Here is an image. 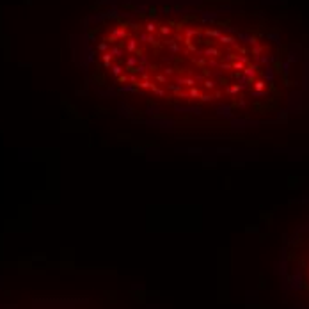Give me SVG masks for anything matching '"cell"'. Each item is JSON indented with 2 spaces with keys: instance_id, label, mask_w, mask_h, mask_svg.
Returning <instances> with one entry per match:
<instances>
[{
  "instance_id": "1",
  "label": "cell",
  "mask_w": 309,
  "mask_h": 309,
  "mask_svg": "<svg viewBox=\"0 0 309 309\" xmlns=\"http://www.w3.org/2000/svg\"><path fill=\"white\" fill-rule=\"evenodd\" d=\"M121 89L187 108L263 119L284 110L291 57L274 36L147 18L117 21L98 44Z\"/></svg>"
},
{
  "instance_id": "2",
  "label": "cell",
  "mask_w": 309,
  "mask_h": 309,
  "mask_svg": "<svg viewBox=\"0 0 309 309\" xmlns=\"http://www.w3.org/2000/svg\"><path fill=\"white\" fill-rule=\"evenodd\" d=\"M300 268H302V284L306 286V290L309 291V240H306V250L302 254Z\"/></svg>"
}]
</instances>
